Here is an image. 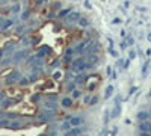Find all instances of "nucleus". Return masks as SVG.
<instances>
[{"label": "nucleus", "mask_w": 151, "mask_h": 136, "mask_svg": "<svg viewBox=\"0 0 151 136\" xmlns=\"http://www.w3.org/2000/svg\"><path fill=\"white\" fill-rule=\"evenodd\" d=\"M55 115H56V111L53 109V111H41V113L38 115V118H37V121L38 123H48V121H51L53 118H55Z\"/></svg>", "instance_id": "nucleus-1"}, {"label": "nucleus", "mask_w": 151, "mask_h": 136, "mask_svg": "<svg viewBox=\"0 0 151 136\" xmlns=\"http://www.w3.org/2000/svg\"><path fill=\"white\" fill-rule=\"evenodd\" d=\"M98 47H100L98 42H95V41H89V42L86 44V47H85L83 53L86 54V56H88V54H94V53L98 51Z\"/></svg>", "instance_id": "nucleus-2"}, {"label": "nucleus", "mask_w": 151, "mask_h": 136, "mask_svg": "<svg viewBox=\"0 0 151 136\" xmlns=\"http://www.w3.org/2000/svg\"><path fill=\"white\" fill-rule=\"evenodd\" d=\"M27 54H29L27 50H20V51H17L14 56L11 58V62H12V63H20L21 61H24L26 58H27Z\"/></svg>", "instance_id": "nucleus-3"}, {"label": "nucleus", "mask_w": 151, "mask_h": 136, "mask_svg": "<svg viewBox=\"0 0 151 136\" xmlns=\"http://www.w3.org/2000/svg\"><path fill=\"white\" fill-rule=\"evenodd\" d=\"M139 132H140V135L151 136V123H150L148 120L140 121V124H139Z\"/></svg>", "instance_id": "nucleus-4"}, {"label": "nucleus", "mask_w": 151, "mask_h": 136, "mask_svg": "<svg viewBox=\"0 0 151 136\" xmlns=\"http://www.w3.org/2000/svg\"><path fill=\"white\" fill-rule=\"evenodd\" d=\"M65 23L68 24V26H73L74 23H77V20H79V18H80V14H79V12H68L65 17Z\"/></svg>", "instance_id": "nucleus-5"}, {"label": "nucleus", "mask_w": 151, "mask_h": 136, "mask_svg": "<svg viewBox=\"0 0 151 136\" xmlns=\"http://www.w3.org/2000/svg\"><path fill=\"white\" fill-rule=\"evenodd\" d=\"M20 77H21V73H18V71L11 73V74L6 77V85H14V83H17V82L20 80Z\"/></svg>", "instance_id": "nucleus-6"}, {"label": "nucleus", "mask_w": 151, "mask_h": 136, "mask_svg": "<svg viewBox=\"0 0 151 136\" xmlns=\"http://www.w3.org/2000/svg\"><path fill=\"white\" fill-rule=\"evenodd\" d=\"M50 50H51V49L48 47V45H42V47L37 51V58L41 59V58H44V56H47V54L50 53Z\"/></svg>", "instance_id": "nucleus-7"}, {"label": "nucleus", "mask_w": 151, "mask_h": 136, "mask_svg": "<svg viewBox=\"0 0 151 136\" xmlns=\"http://www.w3.org/2000/svg\"><path fill=\"white\" fill-rule=\"evenodd\" d=\"M80 133H83V127H80V125H74L73 129L67 130L68 136H74V135H80Z\"/></svg>", "instance_id": "nucleus-8"}, {"label": "nucleus", "mask_w": 151, "mask_h": 136, "mask_svg": "<svg viewBox=\"0 0 151 136\" xmlns=\"http://www.w3.org/2000/svg\"><path fill=\"white\" fill-rule=\"evenodd\" d=\"M88 42H89V39H86V41H82V42H79V44L76 45V47H74V53H77V54H82Z\"/></svg>", "instance_id": "nucleus-9"}, {"label": "nucleus", "mask_w": 151, "mask_h": 136, "mask_svg": "<svg viewBox=\"0 0 151 136\" xmlns=\"http://www.w3.org/2000/svg\"><path fill=\"white\" fill-rule=\"evenodd\" d=\"M83 123H85V120H83L82 116H73V118L70 120V124H71V127H74V125H82Z\"/></svg>", "instance_id": "nucleus-10"}, {"label": "nucleus", "mask_w": 151, "mask_h": 136, "mask_svg": "<svg viewBox=\"0 0 151 136\" xmlns=\"http://www.w3.org/2000/svg\"><path fill=\"white\" fill-rule=\"evenodd\" d=\"M86 59H88V63H91V65H95V63H98V56H97V53H94V54H88Z\"/></svg>", "instance_id": "nucleus-11"}, {"label": "nucleus", "mask_w": 151, "mask_h": 136, "mask_svg": "<svg viewBox=\"0 0 151 136\" xmlns=\"http://www.w3.org/2000/svg\"><path fill=\"white\" fill-rule=\"evenodd\" d=\"M24 124L21 123V121H12V123H9V125H8V129H12V130H18V129H21Z\"/></svg>", "instance_id": "nucleus-12"}, {"label": "nucleus", "mask_w": 151, "mask_h": 136, "mask_svg": "<svg viewBox=\"0 0 151 136\" xmlns=\"http://www.w3.org/2000/svg\"><path fill=\"white\" fill-rule=\"evenodd\" d=\"M136 118H138L139 121H145V120H148V118H150V112L142 111V112H139V113L136 115Z\"/></svg>", "instance_id": "nucleus-13"}, {"label": "nucleus", "mask_w": 151, "mask_h": 136, "mask_svg": "<svg viewBox=\"0 0 151 136\" xmlns=\"http://www.w3.org/2000/svg\"><path fill=\"white\" fill-rule=\"evenodd\" d=\"M119 112H121V106H119V103H115V107H113V112L110 113V116H112V118H117V116L119 115Z\"/></svg>", "instance_id": "nucleus-14"}, {"label": "nucleus", "mask_w": 151, "mask_h": 136, "mask_svg": "<svg viewBox=\"0 0 151 136\" xmlns=\"http://www.w3.org/2000/svg\"><path fill=\"white\" fill-rule=\"evenodd\" d=\"M12 24H14V20H5L3 24H2V27H0V30L3 32V30H6V29H9Z\"/></svg>", "instance_id": "nucleus-15"}, {"label": "nucleus", "mask_w": 151, "mask_h": 136, "mask_svg": "<svg viewBox=\"0 0 151 136\" xmlns=\"http://www.w3.org/2000/svg\"><path fill=\"white\" fill-rule=\"evenodd\" d=\"M83 62H85V58H79V59H74V61H73V71H74L77 67H80Z\"/></svg>", "instance_id": "nucleus-16"}, {"label": "nucleus", "mask_w": 151, "mask_h": 136, "mask_svg": "<svg viewBox=\"0 0 151 136\" xmlns=\"http://www.w3.org/2000/svg\"><path fill=\"white\" fill-rule=\"evenodd\" d=\"M113 91H115V89H113V86H112V85H109L107 88H106V92H104V98H110V97L113 95Z\"/></svg>", "instance_id": "nucleus-17"}, {"label": "nucleus", "mask_w": 151, "mask_h": 136, "mask_svg": "<svg viewBox=\"0 0 151 136\" xmlns=\"http://www.w3.org/2000/svg\"><path fill=\"white\" fill-rule=\"evenodd\" d=\"M77 23H79L80 27H88V26H89V20H88V18H82V17L77 20Z\"/></svg>", "instance_id": "nucleus-18"}, {"label": "nucleus", "mask_w": 151, "mask_h": 136, "mask_svg": "<svg viewBox=\"0 0 151 136\" xmlns=\"http://www.w3.org/2000/svg\"><path fill=\"white\" fill-rule=\"evenodd\" d=\"M73 54H74V49H73V47H70V49L67 50V53H65V61H67V62H70V61H71V58H73Z\"/></svg>", "instance_id": "nucleus-19"}, {"label": "nucleus", "mask_w": 151, "mask_h": 136, "mask_svg": "<svg viewBox=\"0 0 151 136\" xmlns=\"http://www.w3.org/2000/svg\"><path fill=\"white\" fill-rule=\"evenodd\" d=\"M86 79H88V76H86V74H79V76L74 79V82H76V83H85Z\"/></svg>", "instance_id": "nucleus-20"}, {"label": "nucleus", "mask_w": 151, "mask_h": 136, "mask_svg": "<svg viewBox=\"0 0 151 136\" xmlns=\"http://www.w3.org/2000/svg\"><path fill=\"white\" fill-rule=\"evenodd\" d=\"M71 104H73V98H62V106L64 107H70Z\"/></svg>", "instance_id": "nucleus-21"}, {"label": "nucleus", "mask_w": 151, "mask_h": 136, "mask_svg": "<svg viewBox=\"0 0 151 136\" xmlns=\"http://www.w3.org/2000/svg\"><path fill=\"white\" fill-rule=\"evenodd\" d=\"M148 67H150V61H145L144 67H142V77H147V71H148Z\"/></svg>", "instance_id": "nucleus-22"}, {"label": "nucleus", "mask_w": 151, "mask_h": 136, "mask_svg": "<svg viewBox=\"0 0 151 136\" xmlns=\"http://www.w3.org/2000/svg\"><path fill=\"white\" fill-rule=\"evenodd\" d=\"M70 11H71L70 8H67V9H62V11H59V12H58V17H59V18H64V17H65V15H67Z\"/></svg>", "instance_id": "nucleus-23"}, {"label": "nucleus", "mask_w": 151, "mask_h": 136, "mask_svg": "<svg viewBox=\"0 0 151 136\" xmlns=\"http://www.w3.org/2000/svg\"><path fill=\"white\" fill-rule=\"evenodd\" d=\"M70 127H71V124H70V121H65L64 124L60 125V130H64V132H67V130H70Z\"/></svg>", "instance_id": "nucleus-24"}, {"label": "nucleus", "mask_w": 151, "mask_h": 136, "mask_svg": "<svg viewBox=\"0 0 151 136\" xmlns=\"http://www.w3.org/2000/svg\"><path fill=\"white\" fill-rule=\"evenodd\" d=\"M109 53L112 54V56H113V58H118V51H117V50H115V49L112 47V45H110V47H109Z\"/></svg>", "instance_id": "nucleus-25"}, {"label": "nucleus", "mask_w": 151, "mask_h": 136, "mask_svg": "<svg viewBox=\"0 0 151 136\" xmlns=\"http://www.w3.org/2000/svg\"><path fill=\"white\" fill-rule=\"evenodd\" d=\"M20 85H23V86H26V85H27L29 83V79H26V77H20Z\"/></svg>", "instance_id": "nucleus-26"}, {"label": "nucleus", "mask_w": 151, "mask_h": 136, "mask_svg": "<svg viewBox=\"0 0 151 136\" xmlns=\"http://www.w3.org/2000/svg\"><path fill=\"white\" fill-rule=\"evenodd\" d=\"M46 107H50V109H56V103H55V101H47V103H46Z\"/></svg>", "instance_id": "nucleus-27"}, {"label": "nucleus", "mask_w": 151, "mask_h": 136, "mask_svg": "<svg viewBox=\"0 0 151 136\" xmlns=\"http://www.w3.org/2000/svg\"><path fill=\"white\" fill-rule=\"evenodd\" d=\"M0 101H2V107H8V106L11 104L9 100H0Z\"/></svg>", "instance_id": "nucleus-28"}, {"label": "nucleus", "mask_w": 151, "mask_h": 136, "mask_svg": "<svg viewBox=\"0 0 151 136\" xmlns=\"http://www.w3.org/2000/svg\"><path fill=\"white\" fill-rule=\"evenodd\" d=\"M35 80H38V74H37V73H33V74L29 77V82H35Z\"/></svg>", "instance_id": "nucleus-29"}, {"label": "nucleus", "mask_w": 151, "mask_h": 136, "mask_svg": "<svg viewBox=\"0 0 151 136\" xmlns=\"http://www.w3.org/2000/svg\"><path fill=\"white\" fill-rule=\"evenodd\" d=\"M12 12H14V14L20 12V5H14V6H12Z\"/></svg>", "instance_id": "nucleus-30"}, {"label": "nucleus", "mask_w": 151, "mask_h": 136, "mask_svg": "<svg viewBox=\"0 0 151 136\" xmlns=\"http://www.w3.org/2000/svg\"><path fill=\"white\" fill-rule=\"evenodd\" d=\"M27 18H29V11H24L21 14V20H27Z\"/></svg>", "instance_id": "nucleus-31"}, {"label": "nucleus", "mask_w": 151, "mask_h": 136, "mask_svg": "<svg viewBox=\"0 0 151 136\" xmlns=\"http://www.w3.org/2000/svg\"><path fill=\"white\" fill-rule=\"evenodd\" d=\"M129 56H130V59H135L136 58V51L135 50H130L129 51Z\"/></svg>", "instance_id": "nucleus-32"}, {"label": "nucleus", "mask_w": 151, "mask_h": 136, "mask_svg": "<svg viewBox=\"0 0 151 136\" xmlns=\"http://www.w3.org/2000/svg\"><path fill=\"white\" fill-rule=\"evenodd\" d=\"M60 76H62V73H60V71H56L55 74H53V79H56V80H58V79H60Z\"/></svg>", "instance_id": "nucleus-33"}, {"label": "nucleus", "mask_w": 151, "mask_h": 136, "mask_svg": "<svg viewBox=\"0 0 151 136\" xmlns=\"http://www.w3.org/2000/svg\"><path fill=\"white\" fill-rule=\"evenodd\" d=\"M98 103V97H92V100H89V104H95Z\"/></svg>", "instance_id": "nucleus-34"}, {"label": "nucleus", "mask_w": 151, "mask_h": 136, "mask_svg": "<svg viewBox=\"0 0 151 136\" xmlns=\"http://www.w3.org/2000/svg\"><path fill=\"white\" fill-rule=\"evenodd\" d=\"M107 121H109V111H106V113H104V124H107Z\"/></svg>", "instance_id": "nucleus-35"}, {"label": "nucleus", "mask_w": 151, "mask_h": 136, "mask_svg": "<svg viewBox=\"0 0 151 136\" xmlns=\"http://www.w3.org/2000/svg\"><path fill=\"white\" fill-rule=\"evenodd\" d=\"M39 98H41L39 94H35V95L32 97V101H39Z\"/></svg>", "instance_id": "nucleus-36"}, {"label": "nucleus", "mask_w": 151, "mask_h": 136, "mask_svg": "<svg viewBox=\"0 0 151 136\" xmlns=\"http://www.w3.org/2000/svg\"><path fill=\"white\" fill-rule=\"evenodd\" d=\"M136 91H138V88H136V86H133V88L130 89V92H129V97H130V95H133V94L136 92Z\"/></svg>", "instance_id": "nucleus-37"}, {"label": "nucleus", "mask_w": 151, "mask_h": 136, "mask_svg": "<svg viewBox=\"0 0 151 136\" xmlns=\"http://www.w3.org/2000/svg\"><path fill=\"white\" fill-rule=\"evenodd\" d=\"M133 42H135V39H133L131 36H129V38H127V45H131Z\"/></svg>", "instance_id": "nucleus-38"}, {"label": "nucleus", "mask_w": 151, "mask_h": 136, "mask_svg": "<svg viewBox=\"0 0 151 136\" xmlns=\"http://www.w3.org/2000/svg\"><path fill=\"white\" fill-rule=\"evenodd\" d=\"M73 97H74V98L80 97V92H79V91H74V89H73Z\"/></svg>", "instance_id": "nucleus-39"}, {"label": "nucleus", "mask_w": 151, "mask_h": 136, "mask_svg": "<svg viewBox=\"0 0 151 136\" xmlns=\"http://www.w3.org/2000/svg\"><path fill=\"white\" fill-rule=\"evenodd\" d=\"M74 88H76V82H74V83H70V85H68V91H73Z\"/></svg>", "instance_id": "nucleus-40"}, {"label": "nucleus", "mask_w": 151, "mask_h": 136, "mask_svg": "<svg viewBox=\"0 0 151 136\" xmlns=\"http://www.w3.org/2000/svg\"><path fill=\"white\" fill-rule=\"evenodd\" d=\"M85 6L88 8V9H91L92 6H91V3H89V0H85Z\"/></svg>", "instance_id": "nucleus-41"}, {"label": "nucleus", "mask_w": 151, "mask_h": 136, "mask_svg": "<svg viewBox=\"0 0 151 136\" xmlns=\"http://www.w3.org/2000/svg\"><path fill=\"white\" fill-rule=\"evenodd\" d=\"M21 42H23V44H29V39L26 38V36H23V39H21Z\"/></svg>", "instance_id": "nucleus-42"}, {"label": "nucleus", "mask_w": 151, "mask_h": 136, "mask_svg": "<svg viewBox=\"0 0 151 136\" xmlns=\"http://www.w3.org/2000/svg\"><path fill=\"white\" fill-rule=\"evenodd\" d=\"M112 23H113V24H118V23H121V20H119V18H113Z\"/></svg>", "instance_id": "nucleus-43"}, {"label": "nucleus", "mask_w": 151, "mask_h": 136, "mask_svg": "<svg viewBox=\"0 0 151 136\" xmlns=\"http://www.w3.org/2000/svg\"><path fill=\"white\" fill-rule=\"evenodd\" d=\"M106 73H107V76H110V74H112V68H110V67H107V70H106Z\"/></svg>", "instance_id": "nucleus-44"}, {"label": "nucleus", "mask_w": 151, "mask_h": 136, "mask_svg": "<svg viewBox=\"0 0 151 136\" xmlns=\"http://www.w3.org/2000/svg\"><path fill=\"white\" fill-rule=\"evenodd\" d=\"M89 98H91V97H88V95H85V98H83V101H85V103H89Z\"/></svg>", "instance_id": "nucleus-45"}, {"label": "nucleus", "mask_w": 151, "mask_h": 136, "mask_svg": "<svg viewBox=\"0 0 151 136\" xmlns=\"http://www.w3.org/2000/svg\"><path fill=\"white\" fill-rule=\"evenodd\" d=\"M126 47H127V42H126V41L121 42V49H126Z\"/></svg>", "instance_id": "nucleus-46"}, {"label": "nucleus", "mask_w": 151, "mask_h": 136, "mask_svg": "<svg viewBox=\"0 0 151 136\" xmlns=\"http://www.w3.org/2000/svg\"><path fill=\"white\" fill-rule=\"evenodd\" d=\"M46 2H47V0H37L38 5H42V3H46Z\"/></svg>", "instance_id": "nucleus-47"}, {"label": "nucleus", "mask_w": 151, "mask_h": 136, "mask_svg": "<svg viewBox=\"0 0 151 136\" xmlns=\"http://www.w3.org/2000/svg\"><path fill=\"white\" fill-rule=\"evenodd\" d=\"M124 123H126L127 125H130V124H131V120H129V118H127V120H126V121H124Z\"/></svg>", "instance_id": "nucleus-48"}, {"label": "nucleus", "mask_w": 151, "mask_h": 136, "mask_svg": "<svg viewBox=\"0 0 151 136\" xmlns=\"http://www.w3.org/2000/svg\"><path fill=\"white\" fill-rule=\"evenodd\" d=\"M3 21H5V18H3V17H0V27H2V24H3Z\"/></svg>", "instance_id": "nucleus-49"}, {"label": "nucleus", "mask_w": 151, "mask_h": 136, "mask_svg": "<svg viewBox=\"0 0 151 136\" xmlns=\"http://www.w3.org/2000/svg\"><path fill=\"white\" fill-rule=\"evenodd\" d=\"M3 54H5V53H3V50H0V62H2V58H3Z\"/></svg>", "instance_id": "nucleus-50"}, {"label": "nucleus", "mask_w": 151, "mask_h": 136, "mask_svg": "<svg viewBox=\"0 0 151 136\" xmlns=\"http://www.w3.org/2000/svg\"><path fill=\"white\" fill-rule=\"evenodd\" d=\"M6 116V113H3V112H0V118H5Z\"/></svg>", "instance_id": "nucleus-51"}, {"label": "nucleus", "mask_w": 151, "mask_h": 136, "mask_svg": "<svg viewBox=\"0 0 151 136\" xmlns=\"http://www.w3.org/2000/svg\"><path fill=\"white\" fill-rule=\"evenodd\" d=\"M147 39H148V41H151V32L148 33V38H147Z\"/></svg>", "instance_id": "nucleus-52"}, {"label": "nucleus", "mask_w": 151, "mask_h": 136, "mask_svg": "<svg viewBox=\"0 0 151 136\" xmlns=\"http://www.w3.org/2000/svg\"><path fill=\"white\" fill-rule=\"evenodd\" d=\"M0 100H3V94H0Z\"/></svg>", "instance_id": "nucleus-53"}, {"label": "nucleus", "mask_w": 151, "mask_h": 136, "mask_svg": "<svg viewBox=\"0 0 151 136\" xmlns=\"http://www.w3.org/2000/svg\"><path fill=\"white\" fill-rule=\"evenodd\" d=\"M150 95H151V94H150Z\"/></svg>", "instance_id": "nucleus-54"}]
</instances>
